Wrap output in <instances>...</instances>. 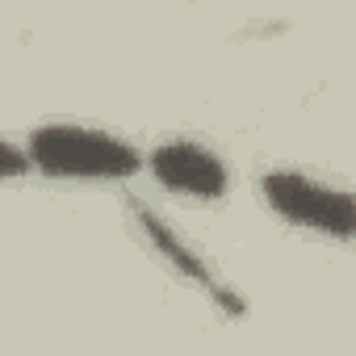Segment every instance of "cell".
<instances>
[{
  "label": "cell",
  "instance_id": "3",
  "mask_svg": "<svg viewBox=\"0 0 356 356\" xmlns=\"http://www.w3.org/2000/svg\"><path fill=\"white\" fill-rule=\"evenodd\" d=\"M147 172L155 176V185L176 193V197H193V202H222L231 193V168L227 159L197 143V138H168L147 151Z\"/></svg>",
  "mask_w": 356,
  "mask_h": 356
},
{
  "label": "cell",
  "instance_id": "2",
  "mask_svg": "<svg viewBox=\"0 0 356 356\" xmlns=\"http://www.w3.org/2000/svg\"><path fill=\"white\" fill-rule=\"evenodd\" d=\"M260 193L277 218L302 231H318L327 239H356V193L339 185L314 181L298 168H277L260 176Z\"/></svg>",
  "mask_w": 356,
  "mask_h": 356
},
{
  "label": "cell",
  "instance_id": "4",
  "mask_svg": "<svg viewBox=\"0 0 356 356\" xmlns=\"http://www.w3.org/2000/svg\"><path fill=\"white\" fill-rule=\"evenodd\" d=\"M134 218H138V227H143L147 243L168 260V268H176L185 281H193L197 289H206V293L227 310V314H243V310H248V306H243V298H239V293H231V289L210 273V264H206V260H202L185 239H181V235H176V231H172V227L151 210V206H134Z\"/></svg>",
  "mask_w": 356,
  "mask_h": 356
},
{
  "label": "cell",
  "instance_id": "5",
  "mask_svg": "<svg viewBox=\"0 0 356 356\" xmlns=\"http://www.w3.org/2000/svg\"><path fill=\"white\" fill-rule=\"evenodd\" d=\"M0 163H5V176H22V172H30L34 163H30V151H22L17 143H0Z\"/></svg>",
  "mask_w": 356,
  "mask_h": 356
},
{
  "label": "cell",
  "instance_id": "1",
  "mask_svg": "<svg viewBox=\"0 0 356 356\" xmlns=\"http://www.w3.org/2000/svg\"><path fill=\"white\" fill-rule=\"evenodd\" d=\"M26 151L51 181H130L147 168V155L134 143L80 122H47L30 130Z\"/></svg>",
  "mask_w": 356,
  "mask_h": 356
}]
</instances>
